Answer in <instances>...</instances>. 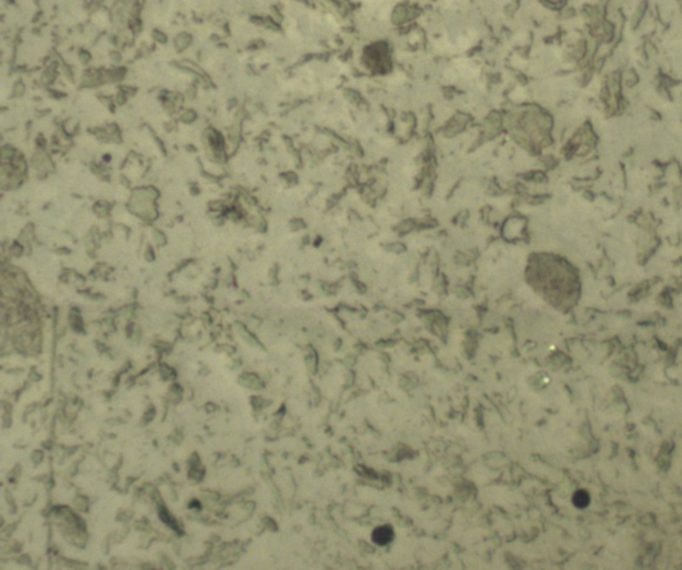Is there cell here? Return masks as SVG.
Instances as JSON below:
<instances>
[{
    "label": "cell",
    "instance_id": "6da1fadb",
    "mask_svg": "<svg viewBox=\"0 0 682 570\" xmlns=\"http://www.w3.org/2000/svg\"><path fill=\"white\" fill-rule=\"evenodd\" d=\"M393 538H395V531L391 525H382L375 528L372 531V541L379 547H385L391 544Z\"/></svg>",
    "mask_w": 682,
    "mask_h": 570
},
{
    "label": "cell",
    "instance_id": "7a4b0ae2",
    "mask_svg": "<svg viewBox=\"0 0 682 570\" xmlns=\"http://www.w3.org/2000/svg\"><path fill=\"white\" fill-rule=\"evenodd\" d=\"M575 504L577 507H585L588 504V494L585 492H579L576 496H575Z\"/></svg>",
    "mask_w": 682,
    "mask_h": 570
}]
</instances>
